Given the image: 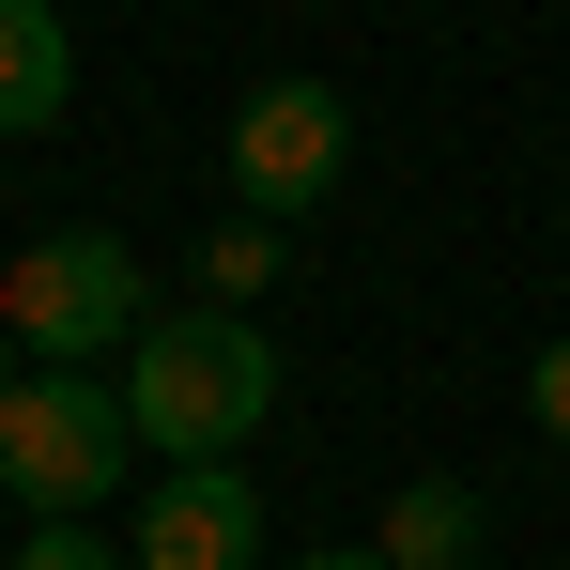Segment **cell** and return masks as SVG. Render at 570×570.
Returning <instances> with one entry per match:
<instances>
[{
  "instance_id": "obj_1",
  "label": "cell",
  "mask_w": 570,
  "mask_h": 570,
  "mask_svg": "<svg viewBox=\"0 0 570 570\" xmlns=\"http://www.w3.org/2000/svg\"><path fill=\"white\" fill-rule=\"evenodd\" d=\"M124 416H139L155 463H232V448L278 416V340H263L247 308H170V324H139V355H124Z\"/></svg>"
},
{
  "instance_id": "obj_2",
  "label": "cell",
  "mask_w": 570,
  "mask_h": 570,
  "mask_svg": "<svg viewBox=\"0 0 570 570\" xmlns=\"http://www.w3.org/2000/svg\"><path fill=\"white\" fill-rule=\"evenodd\" d=\"M124 463H139V416H124L108 385L31 371L16 401H0V493H16L31 524H94L108 493H124Z\"/></svg>"
},
{
  "instance_id": "obj_3",
  "label": "cell",
  "mask_w": 570,
  "mask_h": 570,
  "mask_svg": "<svg viewBox=\"0 0 570 570\" xmlns=\"http://www.w3.org/2000/svg\"><path fill=\"white\" fill-rule=\"evenodd\" d=\"M0 324H16V355H47V371H62V355H108V340L139 355V324H155V308H139V263H124L108 232H47V247H16Z\"/></svg>"
},
{
  "instance_id": "obj_4",
  "label": "cell",
  "mask_w": 570,
  "mask_h": 570,
  "mask_svg": "<svg viewBox=\"0 0 570 570\" xmlns=\"http://www.w3.org/2000/svg\"><path fill=\"white\" fill-rule=\"evenodd\" d=\"M340 155H355V108L324 94V78H263V94L232 108V216L293 232L308 200H340Z\"/></svg>"
},
{
  "instance_id": "obj_5",
  "label": "cell",
  "mask_w": 570,
  "mask_h": 570,
  "mask_svg": "<svg viewBox=\"0 0 570 570\" xmlns=\"http://www.w3.org/2000/svg\"><path fill=\"white\" fill-rule=\"evenodd\" d=\"M124 556H139V570H247V556H263V493H247V463H170L155 509L124 524Z\"/></svg>"
},
{
  "instance_id": "obj_6",
  "label": "cell",
  "mask_w": 570,
  "mask_h": 570,
  "mask_svg": "<svg viewBox=\"0 0 570 570\" xmlns=\"http://www.w3.org/2000/svg\"><path fill=\"white\" fill-rule=\"evenodd\" d=\"M78 108V47H62V0H0V139L62 124Z\"/></svg>"
},
{
  "instance_id": "obj_7",
  "label": "cell",
  "mask_w": 570,
  "mask_h": 570,
  "mask_svg": "<svg viewBox=\"0 0 570 570\" xmlns=\"http://www.w3.org/2000/svg\"><path fill=\"white\" fill-rule=\"evenodd\" d=\"M371 556L385 570H463L478 556V493H463V478H401L385 524H371Z\"/></svg>"
},
{
  "instance_id": "obj_8",
  "label": "cell",
  "mask_w": 570,
  "mask_h": 570,
  "mask_svg": "<svg viewBox=\"0 0 570 570\" xmlns=\"http://www.w3.org/2000/svg\"><path fill=\"white\" fill-rule=\"evenodd\" d=\"M263 278H278V232H263V216H232V232L200 247V293H263Z\"/></svg>"
},
{
  "instance_id": "obj_9",
  "label": "cell",
  "mask_w": 570,
  "mask_h": 570,
  "mask_svg": "<svg viewBox=\"0 0 570 570\" xmlns=\"http://www.w3.org/2000/svg\"><path fill=\"white\" fill-rule=\"evenodd\" d=\"M16 570H139V556H124V540H94V524H31V540H16Z\"/></svg>"
},
{
  "instance_id": "obj_10",
  "label": "cell",
  "mask_w": 570,
  "mask_h": 570,
  "mask_svg": "<svg viewBox=\"0 0 570 570\" xmlns=\"http://www.w3.org/2000/svg\"><path fill=\"white\" fill-rule=\"evenodd\" d=\"M524 401H540V432L570 448V340H540V371H524Z\"/></svg>"
},
{
  "instance_id": "obj_11",
  "label": "cell",
  "mask_w": 570,
  "mask_h": 570,
  "mask_svg": "<svg viewBox=\"0 0 570 570\" xmlns=\"http://www.w3.org/2000/svg\"><path fill=\"white\" fill-rule=\"evenodd\" d=\"M16 385H31V371H16V324H0V401H16Z\"/></svg>"
},
{
  "instance_id": "obj_12",
  "label": "cell",
  "mask_w": 570,
  "mask_h": 570,
  "mask_svg": "<svg viewBox=\"0 0 570 570\" xmlns=\"http://www.w3.org/2000/svg\"><path fill=\"white\" fill-rule=\"evenodd\" d=\"M293 570H385V556H293Z\"/></svg>"
},
{
  "instance_id": "obj_13",
  "label": "cell",
  "mask_w": 570,
  "mask_h": 570,
  "mask_svg": "<svg viewBox=\"0 0 570 570\" xmlns=\"http://www.w3.org/2000/svg\"><path fill=\"white\" fill-rule=\"evenodd\" d=\"M0 570H16V556H0Z\"/></svg>"
}]
</instances>
